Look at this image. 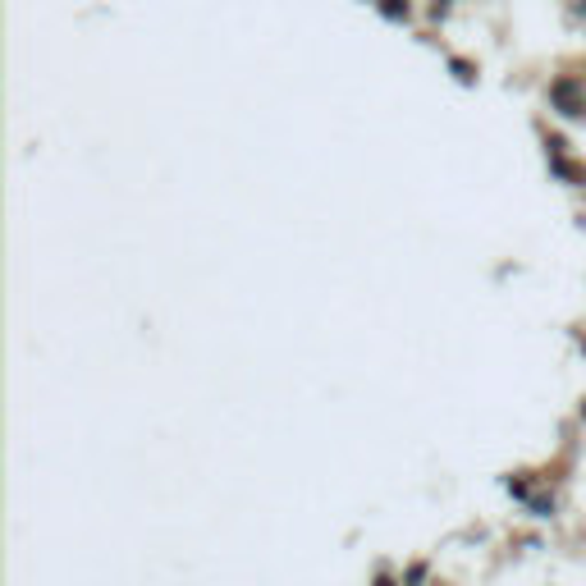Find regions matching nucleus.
Segmentation results:
<instances>
[{
    "mask_svg": "<svg viewBox=\"0 0 586 586\" xmlns=\"http://www.w3.org/2000/svg\"><path fill=\"white\" fill-rule=\"evenodd\" d=\"M550 101L559 115H586V83L582 78H554L550 83Z\"/></svg>",
    "mask_w": 586,
    "mask_h": 586,
    "instance_id": "f257e3e1",
    "label": "nucleus"
},
{
    "mask_svg": "<svg viewBox=\"0 0 586 586\" xmlns=\"http://www.w3.org/2000/svg\"><path fill=\"white\" fill-rule=\"evenodd\" d=\"M380 10L390 14V19H403V14H408V0H403V5H399V0H385V5H380Z\"/></svg>",
    "mask_w": 586,
    "mask_h": 586,
    "instance_id": "f03ea898",
    "label": "nucleus"
}]
</instances>
